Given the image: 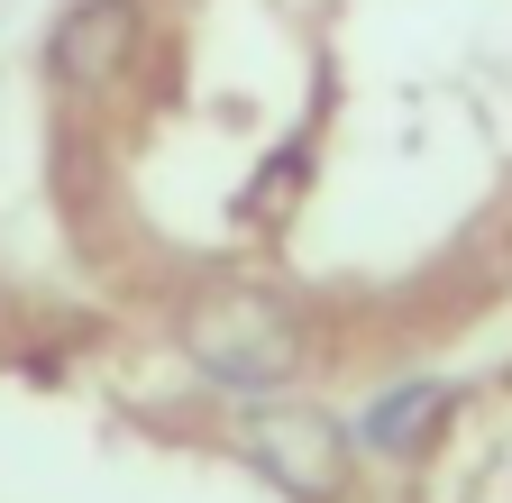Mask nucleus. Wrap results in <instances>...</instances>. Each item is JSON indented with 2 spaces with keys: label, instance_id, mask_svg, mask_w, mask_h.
Returning <instances> with one entry per match:
<instances>
[{
  "label": "nucleus",
  "instance_id": "f257e3e1",
  "mask_svg": "<svg viewBox=\"0 0 512 503\" xmlns=\"http://www.w3.org/2000/svg\"><path fill=\"white\" fill-rule=\"evenodd\" d=\"M138 46H147L138 0H64V19L46 37V74L74 101H110L128 83V65H138Z\"/></svg>",
  "mask_w": 512,
  "mask_h": 503
},
{
  "label": "nucleus",
  "instance_id": "f03ea898",
  "mask_svg": "<svg viewBox=\"0 0 512 503\" xmlns=\"http://www.w3.org/2000/svg\"><path fill=\"white\" fill-rule=\"evenodd\" d=\"M192 348H202V366L220 375L229 394H266V385H284V375H293V330L275 321L266 302H220Z\"/></svg>",
  "mask_w": 512,
  "mask_h": 503
},
{
  "label": "nucleus",
  "instance_id": "7ed1b4c3",
  "mask_svg": "<svg viewBox=\"0 0 512 503\" xmlns=\"http://www.w3.org/2000/svg\"><path fill=\"white\" fill-rule=\"evenodd\" d=\"M247 449H256V467H266L275 485H293V494H330L339 485V430L320 421V412H266Z\"/></svg>",
  "mask_w": 512,
  "mask_h": 503
},
{
  "label": "nucleus",
  "instance_id": "20e7f679",
  "mask_svg": "<svg viewBox=\"0 0 512 503\" xmlns=\"http://www.w3.org/2000/svg\"><path fill=\"white\" fill-rule=\"evenodd\" d=\"M439 421H448V394H439V385H394L384 403H366L357 439H366L375 458H412V449H421V439H430Z\"/></svg>",
  "mask_w": 512,
  "mask_h": 503
}]
</instances>
